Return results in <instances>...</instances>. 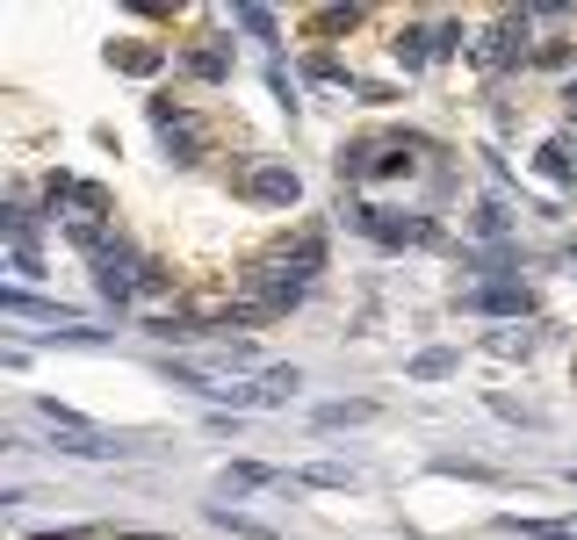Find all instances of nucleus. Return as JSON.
Here are the masks:
<instances>
[{"label": "nucleus", "mask_w": 577, "mask_h": 540, "mask_svg": "<svg viewBox=\"0 0 577 540\" xmlns=\"http://www.w3.org/2000/svg\"><path fill=\"white\" fill-rule=\"evenodd\" d=\"M361 22V8H317V29H325V37H340V29H354Z\"/></svg>", "instance_id": "26"}, {"label": "nucleus", "mask_w": 577, "mask_h": 540, "mask_svg": "<svg viewBox=\"0 0 577 540\" xmlns=\"http://www.w3.org/2000/svg\"><path fill=\"white\" fill-rule=\"evenodd\" d=\"M491 353H498V361H527V353H535V338H527V332H498Z\"/></svg>", "instance_id": "24"}, {"label": "nucleus", "mask_w": 577, "mask_h": 540, "mask_svg": "<svg viewBox=\"0 0 577 540\" xmlns=\"http://www.w3.org/2000/svg\"><path fill=\"white\" fill-rule=\"evenodd\" d=\"M195 367H203V375H217V382H232L238 367H261V346H253V338H217V346H209Z\"/></svg>", "instance_id": "12"}, {"label": "nucleus", "mask_w": 577, "mask_h": 540, "mask_svg": "<svg viewBox=\"0 0 577 540\" xmlns=\"http://www.w3.org/2000/svg\"><path fill=\"white\" fill-rule=\"evenodd\" d=\"M261 483H275V469H261V461H232L224 469V490H261Z\"/></svg>", "instance_id": "19"}, {"label": "nucleus", "mask_w": 577, "mask_h": 540, "mask_svg": "<svg viewBox=\"0 0 577 540\" xmlns=\"http://www.w3.org/2000/svg\"><path fill=\"white\" fill-rule=\"evenodd\" d=\"M0 317H8V324H51V338H66V346H95V338H101L80 311H66V303H37V296H22V288H0Z\"/></svg>", "instance_id": "2"}, {"label": "nucleus", "mask_w": 577, "mask_h": 540, "mask_svg": "<svg viewBox=\"0 0 577 540\" xmlns=\"http://www.w3.org/2000/svg\"><path fill=\"white\" fill-rule=\"evenodd\" d=\"M346 224H354L361 238L390 245V253H398V245H433L440 238L433 216H404V209H375V203H354V209H346Z\"/></svg>", "instance_id": "3"}, {"label": "nucleus", "mask_w": 577, "mask_h": 540, "mask_svg": "<svg viewBox=\"0 0 577 540\" xmlns=\"http://www.w3.org/2000/svg\"><path fill=\"white\" fill-rule=\"evenodd\" d=\"M541 174H549V180H577V122H570L564 137L541 145Z\"/></svg>", "instance_id": "14"}, {"label": "nucleus", "mask_w": 577, "mask_h": 540, "mask_svg": "<svg viewBox=\"0 0 577 540\" xmlns=\"http://www.w3.org/2000/svg\"><path fill=\"white\" fill-rule=\"evenodd\" d=\"M267 267L282 274V282H296V288H311L317 274H325V230H303L296 245H282L275 259H267Z\"/></svg>", "instance_id": "10"}, {"label": "nucleus", "mask_w": 577, "mask_h": 540, "mask_svg": "<svg viewBox=\"0 0 577 540\" xmlns=\"http://www.w3.org/2000/svg\"><path fill=\"white\" fill-rule=\"evenodd\" d=\"M217 527H232V533H246V540H282L275 527H261V519H238L232 504H217Z\"/></svg>", "instance_id": "23"}, {"label": "nucleus", "mask_w": 577, "mask_h": 540, "mask_svg": "<svg viewBox=\"0 0 577 540\" xmlns=\"http://www.w3.org/2000/svg\"><path fill=\"white\" fill-rule=\"evenodd\" d=\"M151 130H159V145H166V159H174V166L203 159V122H195L180 101H151Z\"/></svg>", "instance_id": "8"}, {"label": "nucleus", "mask_w": 577, "mask_h": 540, "mask_svg": "<svg viewBox=\"0 0 577 540\" xmlns=\"http://www.w3.org/2000/svg\"><path fill=\"white\" fill-rule=\"evenodd\" d=\"M564 101H570V116H577V80H570V95H564Z\"/></svg>", "instance_id": "27"}, {"label": "nucleus", "mask_w": 577, "mask_h": 540, "mask_svg": "<svg viewBox=\"0 0 577 540\" xmlns=\"http://www.w3.org/2000/svg\"><path fill=\"white\" fill-rule=\"evenodd\" d=\"M369 419H375L369 396H361V404H325V411H317V425H369Z\"/></svg>", "instance_id": "21"}, {"label": "nucleus", "mask_w": 577, "mask_h": 540, "mask_svg": "<svg viewBox=\"0 0 577 540\" xmlns=\"http://www.w3.org/2000/svg\"><path fill=\"white\" fill-rule=\"evenodd\" d=\"M124 540H166V533H124Z\"/></svg>", "instance_id": "28"}, {"label": "nucleus", "mask_w": 577, "mask_h": 540, "mask_svg": "<svg viewBox=\"0 0 577 540\" xmlns=\"http://www.w3.org/2000/svg\"><path fill=\"white\" fill-rule=\"evenodd\" d=\"M95 288H101V303H116V311H124V303L151 296V259H138L124 238H116L109 253L95 259Z\"/></svg>", "instance_id": "4"}, {"label": "nucleus", "mask_w": 577, "mask_h": 540, "mask_svg": "<svg viewBox=\"0 0 577 540\" xmlns=\"http://www.w3.org/2000/svg\"><path fill=\"white\" fill-rule=\"evenodd\" d=\"M232 14H238V29H253L261 43H275V14L267 8H232Z\"/></svg>", "instance_id": "25"}, {"label": "nucleus", "mask_w": 577, "mask_h": 540, "mask_svg": "<svg viewBox=\"0 0 577 540\" xmlns=\"http://www.w3.org/2000/svg\"><path fill=\"white\" fill-rule=\"evenodd\" d=\"M0 238H8V267L22 274V282H37V274H43V253H37V209H29V203H8V209H0Z\"/></svg>", "instance_id": "9"}, {"label": "nucleus", "mask_w": 577, "mask_h": 540, "mask_svg": "<svg viewBox=\"0 0 577 540\" xmlns=\"http://www.w3.org/2000/svg\"><path fill=\"white\" fill-rule=\"evenodd\" d=\"M469 230H477V238H506V230H512L506 203H477V216H469Z\"/></svg>", "instance_id": "18"}, {"label": "nucleus", "mask_w": 577, "mask_h": 540, "mask_svg": "<svg viewBox=\"0 0 577 540\" xmlns=\"http://www.w3.org/2000/svg\"><path fill=\"white\" fill-rule=\"evenodd\" d=\"M238 195L261 203V209H296L303 174H296V166H282V159H246V166H238Z\"/></svg>", "instance_id": "5"}, {"label": "nucleus", "mask_w": 577, "mask_h": 540, "mask_svg": "<svg viewBox=\"0 0 577 540\" xmlns=\"http://www.w3.org/2000/svg\"><path fill=\"white\" fill-rule=\"evenodd\" d=\"M427 58H433V29H404V37H398V66L419 72Z\"/></svg>", "instance_id": "17"}, {"label": "nucleus", "mask_w": 577, "mask_h": 540, "mask_svg": "<svg viewBox=\"0 0 577 540\" xmlns=\"http://www.w3.org/2000/svg\"><path fill=\"white\" fill-rule=\"evenodd\" d=\"M180 66H188L195 80H224V72H232V51H188Z\"/></svg>", "instance_id": "20"}, {"label": "nucleus", "mask_w": 577, "mask_h": 540, "mask_svg": "<svg viewBox=\"0 0 577 540\" xmlns=\"http://www.w3.org/2000/svg\"><path fill=\"white\" fill-rule=\"evenodd\" d=\"M520 58H527V14L520 8L498 14V22L469 43V66H477V72H506V66H520Z\"/></svg>", "instance_id": "7"}, {"label": "nucleus", "mask_w": 577, "mask_h": 540, "mask_svg": "<svg viewBox=\"0 0 577 540\" xmlns=\"http://www.w3.org/2000/svg\"><path fill=\"white\" fill-rule=\"evenodd\" d=\"M109 66H116V72H130V80H151V72L166 66V51H159V43L124 37V43H109Z\"/></svg>", "instance_id": "13"}, {"label": "nucleus", "mask_w": 577, "mask_h": 540, "mask_svg": "<svg viewBox=\"0 0 577 540\" xmlns=\"http://www.w3.org/2000/svg\"><path fill=\"white\" fill-rule=\"evenodd\" d=\"M462 311H477V317H527V311H535V296H527L520 282H491V288H469Z\"/></svg>", "instance_id": "11"}, {"label": "nucleus", "mask_w": 577, "mask_h": 540, "mask_svg": "<svg viewBox=\"0 0 577 540\" xmlns=\"http://www.w3.org/2000/svg\"><path fill=\"white\" fill-rule=\"evenodd\" d=\"M296 390H303V375H296V367H261L253 382H224V390H217V404H232V411H282Z\"/></svg>", "instance_id": "6"}, {"label": "nucleus", "mask_w": 577, "mask_h": 540, "mask_svg": "<svg viewBox=\"0 0 577 540\" xmlns=\"http://www.w3.org/2000/svg\"><path fill=\"white\" fill-rule=\"evenodd\" d=\"M37 419L51 425V440H58V454H72V461H116V454H138V446H124V440H109L101 425H87L80 411H66V404H51V396H37Z\"/></svg>", "instance_id": "1"}, {"label": "nucleus", "mask_w": 577, "mask_h": 540, "mask_svg": "<svg viewBox=\"0 0 577 540\" xmlns=\"http://www.w3.org/2000/svg\"><path fill=\"white\" fill-rule=\"evenodd\" d=\"M412 375H419V382H440V375H454V353H448V346L419 353V361H412Z\"/></svg>", "instance_id": "22"}, {"label": "nucleus", "mask_w": 577, "mask_h": 540, "mask_svg": "<svg viewBox=\"0 0 577 540\" xmlns=\"http://www.w3.org/2000/svg\"><path fill=\"white\" fill-rule=\"evenodd\" d=\"M296 483H311V490H354L361 475L340 469V461H317V469H296Z\"/></svg>", "instance_id": "16"}, {"label": "nucleus", "mask_w": 577, "mask_h": 540, "mask_svg": "<svg viewBox=\"0 0 577 540\" xmlns=\"http://www.w3.org/2000/svg\"><path fill=\"white\" fill-rule=\"evenodd\" d=\"M498 527L527 540H577V519H498Z\"/></svg>", "instance_id": "15"}]
</instances>
